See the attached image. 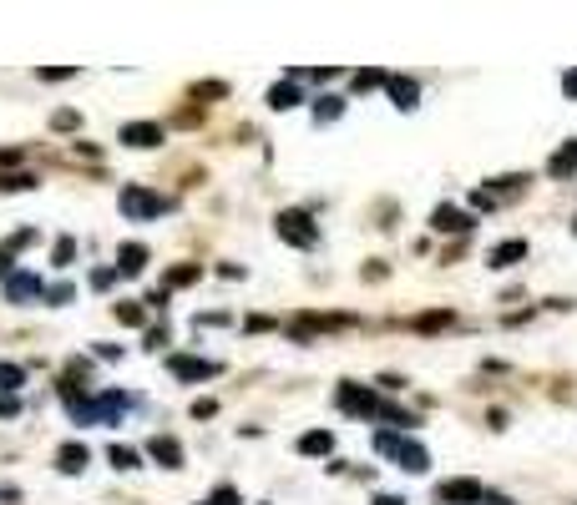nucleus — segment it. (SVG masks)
Here are the masks:
<instances>
[{
    "label": "nucleus",
    "mask_w": 577,
    "mask_h": 505,
    "mask_svg": "<svg viewBox=\"0 0 577 505\" xmlns=\"http://www.w3.org/2000/svg\"><path fill=\"white\" fill-rule=\"evenodd\" d=\"M375 450H380L385 460H396L400 470H411V475H425V470H431V450L405 440V435H396V429H375Z\"/></svg>",
    "instance_id": "1"
},
{
    "label": "nucleus",
    "mask_w": 577,
    "mask_h": 505,
    "mask_svg": "<svg viewBox=\"0 0 577 505\" xmlns=\"http://www.w3.org/2000/svg\"><path fill=\"white\" fill-rule=\"evenodd\" d=\"M279 238L289 243V248H314V243H320V227H314V217H309L304 207H284L279 213Z\"/></svg>",
    "instance_id": "2"
},
{
    "label": "nucleus",
    "mask_w": 577,
    "mask_h": 505,
    "mask_svg": "<svg viewBox=\"0 0 577 505\" xmlns=\"http://www.w3.org/2000/svg\"><path fill=\"white\" fill-rule=\"evenodd\" d=\"M116 207H122V217L142 223V217H163L167 207H172V202H167V197H157V192H147V188H122Z\"/></svg>",
    "instance_id": "3"
},
{
    "label": "nucleus",
    "mask_w": 577,
    "mask_h": 505,
    "mask_svg": "<svg viewBox=\"0 0 577 505\" xmlns=\"http://www.w3.org/2000/svg\"><path fill=\"white\" fill-rule=\"evenodd\" d=\"M334 404H340L345 415H359V419H375V415H380V394L365 390V384H349V379L334 390Z\"/></svg>",
    "instance_id": "4"
},
{
    "label": "nucleus",
    "mask_w": 577,
    "mask_h": 505,
    "mask_svg": "<svg viewBox=\"0 0 577 505\" xmlns=\"http://www.w3.org/2000/svg\"><path fill=\"white\" fill-rule=\"evenodd\" d=\"M481 480H471V475H456V480H441L436 485V500L441 505H481Z\"/></svg>",
    "instance_id": "5"
},
{
    "label": "nucleus",
    "mask_w": 577,
    "mask_h": 505,
    "mask_svg": "<svg viewBox=\"0 0 577 505\" xmlns=\"http://www.w3.org/2000/svg\"><path fill=\"white\" fill-rule=\"evenodd\" d=\"M431 227H436V233H451V238H461V233L476 227V217L461 213V207H451V202H441L436 213H431Z\"/></svg>",
    "instance_id": "6"
},
{
    "label": "nucleus",
    "mask_w": 577,
    "mask_h": 505,
    "mask_svg": "<svg viewBox=\"0 0 577 505\" xmlns=\"http://www.w3.org/2000/svg\"><path fill=\"white\" fill-rule=\"evenodd\" d=\"M167 369L192 384V379H213L223 364H213V359H192V354H172V359H167Z\"/></svg>",
    "instance_id": "7"
},
{
    "label": "nucleus",
    "mask_w": 577,
    "mask_h": 505,
    "mask_svg": "<svg viewBox=\"0 0 577 505\" xmlns=\"http://www.w3.org/2000/svg\"><path fill=\"white\" fill-rule=\"evenodd\" d=\"M122 142H127V147L153 152V147H163V126H157V122H127V126H122Z\"/></svg>",
    "instance_id": "8"
},
{
    "label": "nucleus",
    "mask_w": 577,
    "mask_h": 505,
    "mask_svg": "<svg viewBox=\"0 0 577 505\" xmlns=\"http://www.w3.org/2000/svg\"><path fill=\"white\" fill-rule=\"evenodd\" d=\"M385 91H390V101H396L400 112H415V106H421V87H415L411 76H385Z\"/></svg>",
    "instance_id": "9"
},
{
    "label": "nucleus",
    "mask_w": 577,
    "mask_h": 505,
    "mask_svg": "<svg viewBox=\"0 0 577 505\" xmlns=\"http://www.w3.org/2000/svg\"><path fill=\"white\" fill-rule=\"evenodd\" d=\"M5 298H11V303H31V298H46V289H41L36 273H11V278H5Z\"/></svg>",
    "instance_id": "10"
},
{
    "label": "nucleus",
    "mask_w": 577,
    "mask_h": 505,
    "mask_svg": "<svg viewBox=\"0 0 577 505\" xmlns=\"http://www.w3.org/2000/svg\"><path fill=\"white\" fill-rule=\"evenodd\" d=\"M147 454H153L163 470H182V445L167 440V435H153V440H147Z\"/></svg>",
    "instance_id": "11"
},
{
    "label": "nucleus",
    "mask_w": 577,
    "mask_h": 505,
    "mask_svg": "<svg viewBox=\"0 0 577 505\" xmlns=\"http://www.w3.org/2000/svg\"><path fill=\"white\" fill-rule=\"evenodd\" d=\"M147 268V248L142 243H122L116 248V278H137Z\"/></svg>",
    "instance_id": "12"
},
{
    "label": "nucleus",
    "mask_w": 577,
    "mask_h": 505,
    "mask_svg": "<svg viewBox=\"0 0 577 505\" xmlns=\"http://www.w3.org/2000/svg\"><path fill=\"white\" fill-rule=\"evenodd\" d=\"M577 172V137H567L563 147L552 152V162H547V177H572Z\"/></svg>",
    "instance_id": "13"
},
{
    "label": "nucleus",
    "mask_w": 577,
    "mask_h": 505,
    "mask_svg": "<svg viewBox=\"0 0 577 505\" xmlns=\"http://www.w3.org/2000/svg\"><path fill=\"white\" fill-rule=\"evenodd\" d=\"M87 460H91L87 445H77V440L56 450V465H61V475H81V470H87Z\"/></svg>",
    "instance_id": "14"
},
{
    "label": "nucleus",
    "mask_w": 577,
    "mask_h": 505,
    "mask_svg": "<svg viewBox=\"0 0 577 505\" xmlns=\"http://www.w3.org/2000/svg\"><path fill=\"white\" fill-rule=\"evenodd\" d=\"M522 258H526V243H522V238L497 243V248L487 252V263H491V268H512V263H522Z\"/></svg>",
    "instance_id": "15"
},
{
    "label": "nucleus",
    "mask_w": 577,
    "mask_h": 505,
    "mask_svg": "<svg viewBox=\"0 0 577 505\" xmlns=\"http://www.w3.org/2000/svg\"><path fill=\"white\" fill-rule=\"evenodd\" d=\"M299 101H304V96H299V81H279V87L269 91V106H274V112H294Z\"/></svg>",
    "instance_id": "16"
},
{
    "label": "nucleus",
    "mask_w": 577,
    "mask_h": 505,
    "mask_svg": "<svg viewBox=\"0 0 577 505\" xmlns=\"http://www.w3.org/2000/svg\"><path fill=\"white\" fill-rule=\"evenodd\" d=\"M299 450H304V454H330L334 450V435H330V429H309L304 440H299Z\"/></svg>",
    "instance_id": "17"
},
{
    "label": "nucleus",
    "mask_w": 577,
    "mask_h": 505,
    "mask_svg": "<svg viewBox=\"0 0 577 505\" xmlns=\"http://www.w3.org/2000/svg\"><path fill=\"white\" fill-rule=\"evenodd\" d=\"M375 419H385V425H396V435H400V429H411V425H415V415H411V409H396V404H385V399H380V415H375Z\"/></svg>",
    "instance_id": "18"
},
{
    "label": "nucleus",
    "mask_w": 577,
    "mask_h": 505,
    "mask_svg": "<svg viewBox=\"0 0 577 505\" xmlns=\"http://www.w3.org/2000/svg\"><path fill=\"white\" fill-rule=\"evenodd\" d=\"M340 112H345V96H320L314 101V122H334Z\"/></svg>",
    "instance_id": "19"
},
{
    "label": "nucleus",
    "mask_w": 577,
    "mask_h": 505,
    "mask_svg": "<svg viewBox=\"0 0 577 505\" xmlns=\"http://www.w3.org/2000/svg\"><path fill=\"white\" fill-rule=\"evenodd\" d=\"M107 460H112L116 470H137V465H142V454L127 450V445H112V450H107Z\"/></svg>",
    "instance_id": "20"
},
{
    "label": "nucleus",
    "mask_w": 577,
    "mask_h": 505,
    "mask_svg": "<svg viewBox=\"0 0 577 505\" xmlns=\"http://www.w3.org/2000/svg\"><path fill=\"white\" fill-rule=\"evenodd\" d=\"M21 384H26V369H21V364H0V390L21 394Z\"/></svg>",
    "instance_id": "21"
},
{
    "label": "nucleus",
    "mask_w": 577,
    "mask_h": 505,
    "mask_svg": "<svg viewBox=\"0 0 577 505\" xmlns=\"http://www.w3.org/2000/svg\"><path fill=\"white\" fill-rule=\"evenodd\" d=\"M36 188V177H26V172H0V192H31Z\"/></svg>",
    "instance_id": "22"
},
{
    "label": "nucleus",
    "mask_w": 577,
    "mask_h": 505,
    "mask_svg": "<svg viewBox=\"0 0 577 505\" xmlns=\"http://www.w3.org/2000/svg\"><path fill=\"white\" fill-rule=\"evenodd\" d=\"M116 318L132 324V328H142V324H147V308H142V303H116Z\"/></svg>",
    "instance_id": "23"
},
{
    "label": "nucleus",
    "mask_w": 577,
    "mask_h": 505,
    "mask_svg": "<svg viewBox=\"0 0 577 505\" xmlns=\"http://www.w3.org/2000/svg\"><path fill=\"white\" fill-rule=\"evenodd\" d=\"M31 243H36V233H31V227H21V233H15V238L5 243V248H0V252H5V258H11V252H26Z\"/></svg>",
    "instance_id": "24"
},
{
    "label": "nucleus",
    "mask_w": 577,
    "mask_h": 505,
    "mask_svg": "<svg viewBox=\"0 0 577 505\" xmlns=\"http://www.w3.org/2000/svg\"><path fill=\"white\" fill-rule=\"evenodd\" d=\"M446 324H451V314H421V318H415L421 334H436V328H446Z\"/></svg>",
    "instance_id": "25"
},
{
    "label": "nucleus",
    "mask_w": 577,
    "mask_h": 505,
    "mask_svg": "<svg viewBox=\"0 0 577 505\" xmlns=\"http://www.w3.org/2000/svg\"><path fill=\"white\" fill-rule=\"evenodd\" d=\"M77 298V289H71V283H56V289H46V303H56V308H61V303H71Z\"/></svg>",
    "instance_id": "26"
},
{
    "label": "nucleus",
    "mask_w": 577,
    "mask_h": 505,
    "mask_svg": "<svg viewBox=\"0 0 577 505\" xmlns=\"http://www.w3.org/2000/svg\"><path fill=\"white\" fill-rule=\"evenodd\" d=\"M375 87H385V71H359L355 76V91H375Z\"/></svg>",
    "instance_id": "27"
},
{
    "label": "nucleus",
    "mask_w": 577,
    "mask_h": 505,
    "mask_svg": "<svg viewBox=\"0 0 577 505\" xmlns=\"http://www.w3.org/2000/svg\"><path fill=\"white\" fill-rule=\"evenodd\" d=\"M116 283V268H91V289L102 293V289H112Z\"/></svg>",
    "instance_id": "28"
},
{
    "label": "nucleus",
    "mask_w": 577,
    "mask_h": 505,
    "mask_svg": "<svg viewBox=\"0 0 577 505\" xmlns=\"http://www.w3.org/2000/svg\"><path fill=\"white\" fill-rule=\"evenodd\" d=\"M167 283H172V289H188V283H198V268H172Z\"/></svg>",
    "instance_id": "29"
},
{
    "label": "nucleus",
    "mask_w": 577,
    "mask_h": 505,
    "mask_svg": "<svg viewBox=\"0 0 577 505\" xmlns=\"http://www.w3.org/2000/svg\"><path fill=\"white\" fill-rule=\"evenodd\" d=\"M51 258H56V263H71V258H77V243H71V238H56Z\"/></svg>",
    "instance_id": "30"
},
{
    "label": "nucleus",
    "mask_w": 577,
    "mask_h": 505,
    "mask_svg": "<svg viewBox=\"0 0 577 505\" xmlns=\"http://www.w3.org/2000/svg\"><path fill=\"white\" fill-rule=\"evenodd\" d=\"M208 505H238V491H233V485H219V491H213V500Z\"/></svg>",
    "instance_id": "31"
},
{
    "label": "nucleus",
    "mask_w": 577,
    "mask_h": 505,
    "mask_svg": "<svg viewBox=\"0 0 577 505\" xmlns=\"http://www.w3.org/2000/svg\"><path fill=\"white\" fill-rule=\"evenodd\" d=\"M223 91H228L223 81H203V87H192V96L203 101V96H223Z\"/></svg>",
    "instance_id": "32"
},
{
    "label": "nucleus",
    "mask_w": 577,
    "mask_h": 505,
    "mask_svg": "<svg viewBox=\"0 0 577 505\" xmlns=\"http://www.w3.org/2000/svg\"><path fill=\"white\" fill-rule=\"evenodd\" d=\"M66 76H77V71H71V66H46V71H41V81H66Z\"/></svg>",
    "instance_id": "33"
},
{
    "label": "nucleus",
    "mask_w": 577,
    "mask_h": 505,
    "mask_svg": "<svg viewBox=\"0 0 577 505\" xmlns=\"http://www.w3.org/2000/svg\"><path fill=\"white\" fill-rule=\"evenodd\" d=\"M192 415H198V419H213V415H219V404H213V399H198V404H192Z\"/></svg>",
    "instance_id": "34"
},
{
    "label": "nucleus",
    "mask_w": 577,
    "mask_h": 505,
    "mask_svg": "<svg viewBox=\"0 0 577 505\" xmlns=\"http://www.w3.org/2000/svg\"><path fill=\"white\" fill-rule=\"evenodd\" d=\"M0 415H21V399H11V394H0Z\"/></svg>",
    "instance_id": "35"
},
{
    "label": "nucleus",
    "mask_w": 577,
    "mask_h": 505,
    "mask_svg": "<svg viewBox=\"0 0 577 505\" xmlns=\"http://www.w3.org/2000/svg\"><path fill=\"white\" fill-rule=\"evenodd\" d=\"M51 126H66V132H71V126H77V112H56Z\"/></svg>",
    "instance_id": "36"
},
{
    "label": "nucleus",
    "mask_w": 577,
    "mask_h": 505,
    "mask_svg": "<svg viewBox=\"0 0 577 505\" xmlns=\"http://www.w3.org/2000/svg\"><path fill=\"white\" fill-rule=\"evenodd\" d=\"M563 91H567V96L577 101V71H567V76H563Z\"/></svg>",
    "instance_id": "37"
},
{
    "label": "nucleus",
    "mask_w": 577,
    "mask_h": 505,
    "mask_svg": "<svg viewBox=\"0 0 577 505\" xmlns=\"http://www.w3.org/2000/svg\"><path fill=\"white\" fill-rule=\"evenodd\" d=\"M0 500H5V505H15V500H21V491H15V485H0Z\"/></svg>",
    "instance_id": "38"
},
{
    "label": "nucleus",
    "mask_w": 577,
    "mask_h": 505,
    "mask_svg": "<svg viewBox=\"0 0 577 505\" xmlns=\"http://www.w3.org/2000/svg\"><path fill=\"white\" fill-rule=\"evenodd\" d=\"M481 500H487V505H517L512 495H481Z\"/></svg>",
    "instance_id": "39"
},
{
    "label": "nucleus",
    "mask_w": 577,
    "mask_h": 505,
    "mask_svg": "<svg viewBox=\"0 0 577 505\" xmlns=\"http://www.w3.org/2000/svg\"><path fill=\"white\" fill-rule=\"evenodd\" d=\"M375 505H405L400 495H375Z\"/></svg>",
    "instance_id": "40"
},
{
    "label": "nucleus",
    "mask_w": 577,
    "mask_h": 505,
    "mask_svg": "<svg viewBox=\"0 0 577 505\" xmlns=\"http://www.w3.org/2000/svg\"><path fill=\"white\" fill-rule=\"evenodd\" d=\"M572 233H577V217H572Z\"/></svg>",
    "instance_id": "41"
}]
</instances>
